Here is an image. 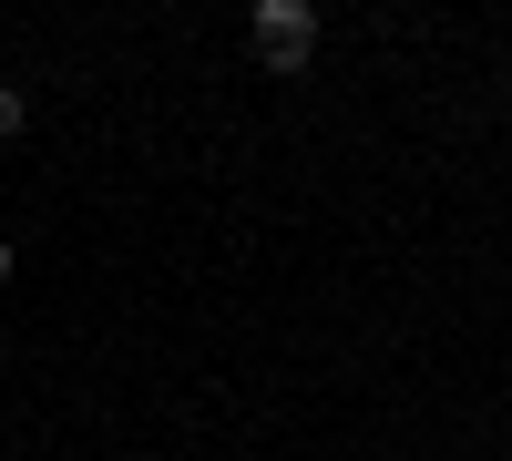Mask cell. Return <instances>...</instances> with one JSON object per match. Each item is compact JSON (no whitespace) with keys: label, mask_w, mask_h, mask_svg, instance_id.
Here are the masks:
<instances>
[{"label":"cell","mask_w":512,"mask_h":461,"mask_svg":"<svg viewBox=\"0 0 512 461\" xmlns=\"http://www.w3.org/2000/svg\"><path fill=\"white\" fill-rule=\"evenodd\" d=\"M31 134V82H0V144Z\"/></svg>","instance_id":"1"},{"label":"cell","mask_w":512,"mask_h":461,"mask_svg":"<svg viewBox=\"0 0 512 461\" xmlns=\"http://www.w3.org/2000/svg\"><path fill=\"white\" fill-rule=\"evenodd\" d=\"M11 277H21V246H11V236H0V298H11Z\"/></svg>","instance_id":"2"}]
</instances>
